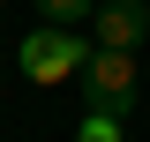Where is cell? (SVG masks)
<instances>
[{
	"label": "cell",
	"instance_id": "2",
	"mask_svg": "<svg viewBox=\"0 0 150 142\" xmlns=\"http://www.w3.org/2000/svg\"><path fill=\"white\" fill-rule=\"evenodd\" d=\"M83 97H90V112H112V120H128V112H135V60L98 45V53L83 60Z\"/></svg>",
	"mask_w": 150,
	"mask_h": 142
},
{
	"label": "cell",
	"instance_id": "4",
	"mask_svg": "<svg viewBox=\"0 0 150 142\" xmlns=\"http://www.w3.org/2000/svg\"><path fill=\"white\" fill-rule=\"evenodd\" d=\"M38 15L60 22V30H75V22H90V15H98V0H38Z\"/></svg>",
	"mask_w": 150,
	"mask_h": 142
},
{
	"label": "cell",
	"instance_id": "1",
	"mask_svg": "<svg viewBox=\"0 0 150 142\" xmlns=\"http://www.w3.org/2000/svg\"><path fill=\"white\" fill-rule=\"evenodd\" d=\"M98 45H83L75 30H60V22H45V30H30L15 45V67L30 75V82H68V75H83V60H90Z\"/></svg>",
	"mask_w": 150,
	"mask_h": 142
},
{
	"label": "cell",
	"instance_id": "3",
	"mask_svg": "<svg viewBox=\"0 0 150 142\" xmlns=\"http://www.w3.org/2000/svg\"><path fill=\"white\" fill-rule=\"evenodd\" d=\"M90 22H98V45H105V53H135V45L150 37V8L143 0H105Z\"/></svg>",
	"mask_w": 150,
	"mask_h": 142
}]
</instances>
